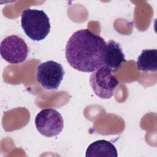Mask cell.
Listing matches in <instances>:
<instances>
[{
  "label": "cell",
  "instance_id": "cell-1",
  "mask_svg": "<svg viewBox=\"0 0 157 157\" xmlns=\"http://www.w3.org/2000/svg\"><path fill=\"white\" fill-rule=\"evenodd\" d=\"M106 42L88 29H79L70 37L65 48V57L74 69L93 72L104 65Z\"/></svg>",
  "mask_w": 157,
  "mask_h": 157
},
{
  "label": "cell",
  "instance_id": "cell-2",
  "mask_svg": "<svg viewBox=\"0 0 157 157\" xmlns=\"http://www.w3.org/2000/svg\"><path fill=\"white\" fill-rule=\"evenodd\" d=\"M21 25L25 34L34 41L44 40L51 28L47 13L42 10L33 9H27L22 12Z\"/></svg>",
  "mask_w": 157,
  "mask_h": 157
},
{
  "label": "cell",
  "instance_id": "cell-3",
  "mask_svg": "<svg viewBox=\"0 0 157 157\" xmlns=\"http://www.w3.org/2000/svg\"><path fill=\"white\" fill-rule=\"evenodd\" d=\"M90 84L97 96L103 99H108L114 94L119 80L112 74L110 68L103 65L90 75Z\"/></svg>",
  "mask_w": 157,
  "mask_h": 157
},
{
  "label": "cell",
  "instance_id": "cell-4",
  "mask_svg": "<svg viewBox=\"0 0 157 157\" xmlns=\"http://www.w3.org/2000/svg\"><path fill=\"white\" fill-rule=\"evenodd\" d=\"M64 75L62 65L50 60L39 64L36 69V80L47 90H58Z\"/></svg>",
  "mask_w": 157,
  "mask_h": 157
},
{
  "label": "cell",
  "instance_id": "cell-5",
  "mask_svg": "<svg viewBox=\"0 0 157 157\" xmlns=\"http://www.w3.org/2000/svg\"><path fill=\"white\" fill-rule=\"evenodd\" d=\"M34 122L39 132L47 137L57 136L64 128V121L61 113L54 109L40 110L37 114Z\"/></svg>",
  "mask_w": 157,
  "mask_h": 157
},
{
  "label": "cell",
  "instance_id": "cell-6",
  "mask_svg": "<svg viewBox=\"0 0 157 157\" xmlns=\"http://www.w3.org/2000/svg\"><path fill=\"white\" fill-rule=\"evenodd\" d=\"M0 53L2 58L10 64H20L26 60L28 47L21 37L11 35L1 41Z\"/></svg>",
  "mask_w": 157,
  "mask_h": 157
},
{
  "label": "cell",
  "instance_id": "cell-7",
  "mask_svg": "<svg viewBox=\"0 0 157 157\" xmlns=\"http://www.w3.org/2000/svg\"><path fill=\"white\" fill-rule=\"evenodd\" d=\"M126 61L120 45L113 40L106 43L104 57V65L110 68L112 72L119 70Z\"/></svg>",
  "mask_w": 157,
  "mask_h": 157
},
{
  "label": "cell",
  "instance_id": "cell-8",
  "mask_svg": "<svg viewBox=\"0 0 157 157\" xmlns=\"http://www.w3.org/2000/svg\"><path fill=\"white\" fill-rule=\"evenodd\" d=\"M115 145L106 140H98L91 143L86 150V157H117Z\"/></svg>",
  "mask_w": 157,
  "mask_h": 157
},
{
  "label": "cell",
  "instance_id": "cell-9",
  "mask_svg": "<svg viewBox=\"0 0 157 157\" xmlns=\"http://www.w3.org/2000/svg\"><path fill=\"white\" fill-rule=\"evenodd\" d=\"M137 69L143 72H155L157 70L156 49H146L142 51L136 62Z\"/></svg>",
  "mask_w": 157,
  "mask_h": 157
}]
</instances>
